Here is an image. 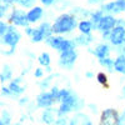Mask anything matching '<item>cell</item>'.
Instances as JSON below:
<instances>
[{"label": "cell", "mask_w": 125, "mask_h": 125, "mask_svg": "<svg viewBox=\"0 0 125 125\" xmlns=\"http://www.w3.org/2000/svg\"><path fill=\"white\" fill-rule=\"evenodd\" d=\"M19 39H20V35H19L18 31L10 29L8 33H6L5 38H4V41H5V44H8L10 46H15L16 43L19 41Z\"/></svg>", "instance_id": "10"}, {"label": "cell", "mask_w": 125, "mask_h": 125, "mask_svg": "<svg viewBox=\"0 0 125 125\" xmlns=\"http://www.w3.org/2000/svg\"><path fill=\"white\" fill-rule=\"evenodd\" d=\"M41 15H43V9L41 8H34L28 13V19H29V21L34 23L41 18Z\"/></svg>", "instance_id": "12"}, {"label": "cell", "mask_w": 125, "mask_h": 125, "mask_svg": "<svg viewBox=\"0 0 125 125\" xmlns=\"http://www.w3.org/2000/svg\"><path fill=\"white\" fill-rule=\"evenodd\" d=\"M75 25H76L75 19L69 14H64L56 19L55 24L53 25V31L54 33H65V31L73 30Z\"/></svg>", "instance_id": "1"}, {"label": "cell", "mask_w": 125, "mask_h": 125, "mask_svg": "<svg viewBox=\"0 0 125 125\" xmlns=\"http://www.w3.org/2000/svg\"><path fill=\"white\" fill-rule=\"evenodd\" d=\"M39 62L41 65H45V66H48L49 64H50V56H49V54H46V53H43L40 56H39Z\"/></svg>", "instance_id": "18"}, {"label": "cell", "mask_w": 125, "mask_h": 125, "mask_svg": "<svg viewBox=\"0 0 125 125\" xmlns=\"http://www.w3.org/2000/svg\"><path fill=\"white\" fill-rule=\"evenodd\" d=\"M0 26H1V30H0V33L4 34V31H5V29H6V25H5L4 23H1V24H0Z\"/></svg>", "instance_id": "25"}, {"label": "cell", "mask_w": 125, "mask_h": 125, "mask_svg": "<svg viewBox=\"0 0 125 125\" xmlns=\"http://www.w3.org/2000/svg\"><path fill=\"white\" fill-rule=\"evenodd\" d=\"M101 123L103 124H118V123H120L116 111L113 109L105 110L101 115Z\"/></svg>", "instance_id": "6"}, {"label": "cell", "mask_w": 125, "mask_h": 125, "mask_svg": "<svg viewBox=\"0 0 125 125\" xmlns=\"http://www.w3.org/2000/svg\"><path fill=\"white\" fill-rule=\"evenodd\" d=\"M40 30L43 31V34H44L45 38H49L51 33H54V31H53V26H50L48 23H45V24L41 25V26H40Z\"/></svg>", "instance_id": "16"}, {"label": "cell", "mask_w": 125, "mask_h": 125, "mask_svg": "<svg viewBox=\"0 0 125 125\" xmlns=\"http://www.w3.org/2000/svg\"><path fill=\"white\" fill-rule=\"evenodd\" d=\"M114 68H115L116 71L125 74V58L120 56L119 59H116L115 62H114Z\"/></svg>", "instance_id": "14"}, {"label": "cell", "mask_w": 125, "mask_h": 125, "mask_svg": "<svg viewBox=\"0 0 125 125\" xmlns=\"http://www.w3.org/2000/svg\"><path fill=\"white\" fill-rule=\"evenodd\" d=\"M46 41L49 45H51L53 48H55L60 51H68V50H71L74 48V44L73 43H70L69 40L61 39V38H49Z\"/></svg>", "instance_id": "2"}, {"label": "cell", "mask_w": 125, "mask_h": 125, "mask_svg": "<svg viewBox=\"0 0 125 125\" xmlns=\"http://www.w3.org/2000/svg\"><path fill=\"white\" fill-rule=\"evenodd\" d=\"M95 54L96 56H99L100 59H104L109 55V46L108 45H99L95 49Z\"/></svg>", "instance_id": "13"}, {"label": "cell", "mask_w": 125, "mask_h": 125, "mask_svg": "<svg viewBox=\"0 0 125 125\" xmlns=\"http://www.w3.org/2000/svg\"><path fill=\"white\" fill-rule=\"evenodd\" d=\"M10 20L15 25H20V26H26L29 21L28 15H25V13L21 11V10H14L11 16H10Z\"/></svg>", "instance_id": "3"}, {"label": "cell", "mask_w": 125, "mask_h": 125, "mask_svg": "<svg viewBox=\"0 0 125 125\" xmlns=\"http://www.w3.org/2000/svg\"><path fill=\"white\" fill-rule=\"evenodd\" d=\"M41 3H43L44 5H51L54 3V0H41Z\"/></svg>", "instance_id": "23"}, {"label": "cell", "mask_w": 125, "mask_h": 125, "mask_svg": "<svg viewBox=\"0 0 125 125\" xmlns=\"http://www.w3.org/2000/svg\"><path fill=\"white\" fill-rule=\"evenodd\" d=\"M115 19H114L113 16H103L100 19V21L98 24V28L100 30H104V31H108L110 29H113L114 26H115Z\"/></svg>", "instance_id": "8"}, {"label": "cell", "mask_w": 125, "mask_h": 125, "mask_svg": "<svg viewBox=\"0 0 125 125\" xmlns=\"http://www.w3.org/2000/svg\"><path fill=\"white\" fill-rule=\"evenodd\" d=\"M76 59V54L74 50H68V51H61V56H60V64L62 66H71L73 62Z\"/></svg>", "instance_id": "5"}, {"label": "cell", "mask_w": 125, "mask_h": 125, "mask_svg": "<svg viewBox=\"0 0 125 125\" xmlns=\"http://www.w3.org/2000/svg\"><path fill=\"white\" fill-rule=\"evenodd\" d=\"M74 104H75V99H74V96H73L71 94H69V95H68L64 100H61L60 111H61V113H66V111H69L73 106H74Z\"/></svg>", "instance_id": "11"}, {"label": "cell", "mask_w": 125, "mask_h": 125, "mask_svg": "<svg viewBox=\"0 0 125 125\" xmlns=\"http://www.w3.org/2000/svg\"><path fill=\"white\" fill-rule=\"evenodd\" d=\"M104 10L114 11V13L124 11L125 10V0H116V1H114V3H110V4L104 6Z\"/></svg>", "instance_id": "9"}, {"label": "cell", "mask_w": 125, "mask_h": 125, "mask_svg": "<svg viewBox=\"0 0 125 125\" xmlns=\"http://www.w3.org/2000/svg\"><path fill=\"white\" fill-rule=\"evenodd\" d=\"M124 39H125V29L123 26H118L115 29H113L111 34H110V40L114 45L121 44Z\"/></svg>", "instance_id": "4"}, {"label": "cell", "mask_w": 125, "mask_h": 125, "mask_svg": "<svg viewBox=\"0 0 125 125\" xmlns=\"http://www.w3.org/2000/svg\"><path fill=\"white\" fill-rule=\"evenodd\" d=\"M10 90H11L13 93H15L16 95H18V94H21V93H23V88H20L16 83H11V84H10Z\"/></svg>", "instance_id": "19"}, {"label": "cell", "mask_w": 125, "mask_h": 125, "mask_svg": "<svg viewBox=\"0 0 125 125\" xmlns=\"http://www.w3.org/2000/svg\"><path fill=\"white\" fill-rule=\"evenodd\" d=\"M31 35H33V40L34 41H40V40H43V38H44V34H43V31H41L40 29L33 30L31 31Z\"/></svg>", "instance_id": "17"}, {"label": "cell", "mask_w": 125, "mask_h": 125, "mask_svg": "<svg viewBox=\"0 0 125 125\" xmlns=\"http://www.w3.org/2000/svg\"><path fill=\"white\" fill-rule=\"evenodd\" d=\"M103 18V14H101V11H98V13H95L93 15V20H94V23L96 21V24H99V21H100V19Z\"/></svg>", "instance_id": "22"}, {"label": "cell", "mask_w": 125, "mask_h": 125, "mask_svg": "<svg viewBox=\"0 0 125 125\" xmlns=\"http://www.w3.org/2000/svg\"><path fill=\"white\" fill-rule=\"evenodd\" d=\"M14 1L19 3L20 5H23L25 8H29V6H31L34 4V0H14Z\"/></svg>", "instance_id": "20"}, {"label": "cell", "mask_w": 125, "mask_h": 125, "mask_svg": "<svg viewBox=\"0 0 125 125\" xmlns=\"http://www.w3.org/2000/svg\"><path fill=\"white\" fill-rule=\"evenodd\" d=\"M54 100H55V95L53 93H43L38 96V105L46 108V106L51 105L54 103Z\"/></svg>", "instance_id": "7"}, {"label": "cell", "mask_w": 125, "mask_h": 125, "mask_svg": "<svg viewBox=\"0 0 125 125\" xmlns=\"http://www.w3.org/2000/svg\"><path fill=\"white\" fill-rule=\"evenodd\" d=\"M3 94H9V89H3Z\"/></svg>", "instance_id": "26"}, {"label": "cell", "mask_w": 125, "mask_h": 125, "mask_svg": "<svg viewBox=\"0 0 125 125\" xmlns=\"http://www.w3.org/2000/svg\"><path fill=\"white\" fill-rule=\"evenodd\" d=\"M98 81L100 83V84H104V85H105V84H106V81H108L106 75H105V74H103V73H99V74H98Z\"/></svg>", "instance_id": "21"}, {"label": "cell", "mask_w": 125, "mask_h": 125, "mask_svg": "<svg viewBox=\"0 0 125 125\" xmlns=\"http://www.w3.org/2000/svg\"><path fill=\"white\" fill-rule=\"evenodd\" d=\"M41 75H43V71H41L40 69H36V71H35V76H41Z\"/></svg>", "instance_id": "24"}, {"label": "cell", "mask_w": 125, "mask_h": 125, "mask_svg": "<svg viewBox=\"0 0 125 125\" xmlns=\"http://www.w3.org/2000/svg\"><path fill=\"white\" fill-rule=\"evenodd\" d=\"M79 29L83 34H89L91 30V23L90 21H81L79 25Z\"/></svg>", "instance_id": "15"}]
</instances>
